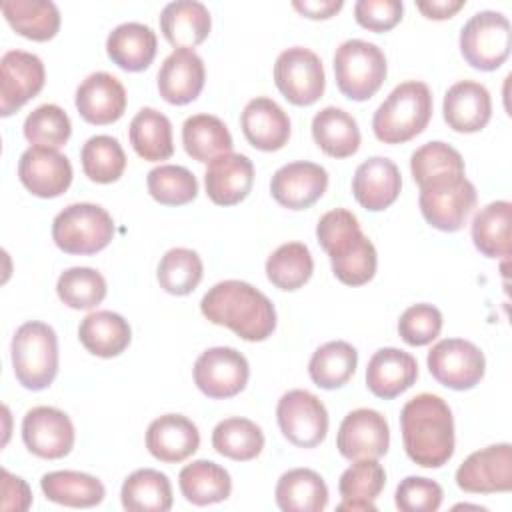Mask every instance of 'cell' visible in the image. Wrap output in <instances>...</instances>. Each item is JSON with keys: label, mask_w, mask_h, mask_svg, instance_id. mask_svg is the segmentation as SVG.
<instances>
[{"label": "cell", "mask_w": 512, "mask_h": 512, "mask_svg": "<svg viewBox=\"0 0 512 512\" xmlns=\"http://www.w3.org/2000/svg\"><path fill=\"white\" fill-rule=\"evenodd\" d=\"M442 486L424 476H406L394 494L400 512H434L442 504Z\"/></svg>", "instance_id": "cell-51"}, {"label": "cell", "mask_w": 512, "mask_h": 512, "mask_svg": "<svg viewBox=\"0 0 512 512\" xmlns=\"http://www.w3.org/2000/svg\"><path fill=\"white\" fill-rule=\"evenodd\" d=\"M76 110L90 124H112L126 110V90L108 72H92L76 88Z\"/></svg>", "instance_id": "cell-21"}, {"label": "cell", "mask_w": 512, "mask_h": 512, "mask_svg": "<svg viewBox=\"0 0 512 512\" xmlns=\"http://www.w3.org/2000/svg\"><path fill=\"white\" fill-rule=\"evenodd\" d=\"M72 124L68 114L58 104H42L24 120V138L34 146L60 148L68 142Z\"/></svg>", "instance_id": "cell-47"}, {"label": "cell", "mask_w": 512, "mask_h": 512, "mask_svg": "<svg viewBox=\"0 0 512 512\" xmlns=\"http://www.w3.org/2000/svg\"><path fill=\"white\" fill-rule=\"evenodd\" d=\"M342 6V0H292V8L312 20L332 18L336 12L342 10Z\"/></svg>", "instance_id": "cell-54"}, {"label": "cell", "mask_w": 512, "mask_h": 512, "mask_svg": "<svg viewBox=\"0 0 512 512\" xmlns=\"http://www.w3.org/2000/svg\"><path fill=\"white\" fill-rule=\"evenodd\" d=\"M0 480H2V510L4 512H24L32 504V492L28 484L20 478L10 474L6 468L0 470Z\"/></svg>", "instance_id": "cell-53"}, {"label": "cell", "mask_w": 512, "mask_h": 512, "mask_svg": "<svg viewBox=\"0 0 512 512\" xmlns=\"http://www.w3.org/2000/svg\"><path fill=\"white\" fill-rule=\"evenodd\" d=\"M150 196L164 206H182L198 196L196 176L178 164H160L146 176Z\"/></svg>", "instance_id": "cell-46"}, {"label": "cell", "mask_w": 512, "mask_h": 512, "mask_svg": "<svg viewBox=\"0 0 512 512\" xmlns=\"http://www.w3.org/2000/svg\"><path fill=\"white\" fill-rule=\"evenodd\" d=\"M16 380L26 390L48 388L58 374V336L52 326L30 320L16 328L10 344Z\"/></svg>", "instance_id": "cell-5"}, {"label": "cell", "mask_w": 512, "mask_h": 512, "mask_svg": "<svg viewBox=\"0 0 512 512\" xmlns=\"http://www.w3.org/2000/svg\"><path fill=\"white\" fill-rule=\"evenodd\" d=\"M410 172L414 182L420 186L430 178L448 172H466L464 160L456 148L446 142L434 140L416 148L410 156Z\"/></svg>", "instance_id": "cell-48"}, {"label": "cell", "mask_w": 512, "mask_h": 512, "mask_svg": "<svg viewBox=\"0 0 512 512\" xmlns=\"http://www.w3.org/2000/svg\"><path fill=\"white\" fill-rule=\"evenodd\" d=\"M42 60L26 50H8L0 60V114L10 116L44 88Z\"/></svg>", "instance_id": "cell-17"}, {"label": "cell", "mask_w": 512, "mask_h": 512, "mask_svg": "<svg viewBox=\"0 0 512 512\" xmlns=\"http://www.w3.org/2000/svg\"><path fill=\"white\" fill-rule=\"evenodd\" d=\"M156 32L142 22H122L106 38L108 58L126 72H142L156 58Z\"/></svg>", "instance_id": "cell-28"}, {"label": "cell", "mask_w": 512, "mask_h": 512, "mask_svg": "<svg viewBox=\"0 0 512 512\" xmlns=\"http://www.w3.org/2000/svg\"><path fill=\"white\" fill-rule=\"evenodd\" d=\"M316 238L328 254L334 276L346 286H362L376 274L378 254L374 244L360 230L356 214L334 208L320 216Z\"/></svg>", "instance_id": "cell-3"}, {"label": "cell", "mask_w": 512, "mask_h": 512, "mask_svg": "<svg viewBox=\"0 0 512 512\" xmlns=\"http://www.w3.org/2000/svg\"><path fill=\"white\" fill-rule=\"evenodd\" d=\"M200 446L196 424L182 414H164L150 422L146 430L148 452L166 464H176L190 458Z\"/></svg>", "instance_id": "cell-27"}, {"label": "cell", "mask_w": 512, "mask_h": 512, "mask_svg": "<svg viewBox=\"0 0 512 512\" xmlns=\"http://www.w3.org/2000/svg\"><path fill=\"white\" fill-rule=\"evenodd\" d=\"M402 188L398 166L384 156L364 160L352 176V194L356 202L370 210L380 212L396 202Z\"/></svg>", "instance_id": "cell-24"}, {"label": "cell", "mask_w": 512, "mask_h": 512, "mask_svg": "<svg viewBox=\"0 0 512 512\" xmlns=\"http://www.w3.org/2000/svg\"><path fill=\"white\" fill-rule=\"evenodd\" d=\"M274 84L294 106H310L318 102L326 88L320 56L304 46L286 48L274 62Z\"/></svg>", "instance_id": "cell-10"}, {"label": "cell", "mask_w": 512, "mask_h": 512, "mask_svg": "<svg viewBox=\"0 0 512 512\" xmlns=\"http://www.w3.org/2000/svg\"><path fill=\"white\" fill-rule=\"evenodd\" d=\"M274 498L282 512H320L328 504V486L318 472L292 468L278 478Z\"/></svg>", "instance_id": "cell-32"}, {"label": "cell", "mask_w": 512, "mask_h": 512, "mask_svg": "<svg viewBox=\"0 0 512 512\" xmlns=\"http://www.w3.org/2000/svg\"><path fill=\"white\" fill-rule=\"evenodd\" d=\"M404 14L400 0H358L354 4L356 22L372 32H386L394 28Z\"/></svg>", "instance_id": "cell-52"}, {"label": "cell", "mask_w": 512, "mask_h": 512, "mask_svg": "<svg viewBox=\"0 0 512 512\" xmlns=\"http://www.w3.org/2000/svg\"><path fill=\"white\" fill-rule=\"evenodd\" d=\"M328 188L324 166L298 160L280 166L270 180L272 198L288 210H304L322 198Z\"/></svg>", "instance_id": "cell-19"}, {"label": "cell", "mask_w": 512, "mask_h": 512, "mask_svg": "<svg viewBox=\"0 0 512 512\" xmlns=\"http://www.w3.org/2000/svg\"><path fill=\"white\" fill-rule=\"evenodd\" d=\"M240 126L244 138L262 152H276L284 148L290 138L288 114L268 96H256L244 106Z\"/></svg>", "instance_id": "cell-25"}, {"label": "cell", "mask_w": 512, "mask_h": 512, "mask_svg": "<svg viewBox=\"0 0 512 512\" xmlns=\"http://www.w3.org/2000/svg\"><path fill=\"white\" fill-rule=\"evenodd\" d=\"M384 52L366 40L350 38L334 52V76L338 90L356 102L372 98L386 80Z\"/></svg>", "instance_id": "cell-7"}, {"label": "cell", "mask_w": 512, "mask_h": 512, "mask_svg": "<svg viewBox=\"0 0 512 512\" xmlns=\"http://www.w3.org/2000/svg\"><path fill=\"white\" fill-rule=\"evenodd\" d=\"M456 484L470 494H496L512 490V446L492 444L472 452L456 470Z\"/></svg>", "instance_id": "cell-15"}, {"label": "cell", "mask_w": 512, "mask_h": 512, "mask_svg": "<svg viewBox=\"0 0 512 512\" xmlns=\"http://www.w3.org/2000/svg\"><path fill=\"white\" fill-rule=\"evenodd\" d=\"M204 266L198 252L190 248H170L158 262L156 278L160 288L174 296L190 294L202 280Z\"/></svg>", "instance_id": "cell-45"}, {"label": "cell", "mask_w": 512, "mask_h": 512, "mask_svg": "<svg viewBox=\"0 0 512 512\" xmlns=\"http://www.w3.org/2000/svg\"><path fill=\"white\" fill-rule=\"evenodd\" d=\"M104 276L88 266L66 268L56 282L58 298L74 310H92L106 298Z\"/></svg>", "instance_id": "cell-44"}, {"label": "cell", "mask_w": 512, "mask_h": 512, "mask_svg": "<svg viewBox=\"0 0 512 512\" xmlns=\"http://www.w3.org/2000/svg\"><path fill=\"white\" fill-rule=\"evenodd\" d=\"M248 376V360L230 346L208 348L194 362V384L202 394L214 400L240 394L248 384Z\"/></svg>", "instance_id": "cell-13"}, {"label": "cell", "mask_w": 512, "mask_h": 512, "mask_svg": "<svg viewBox=\"0 0 512 512\" xmlns=\"http://www.w3.org/2000/svg\"><path fill=\"white\" fill-rule=\"evenodd\" d=\"M84 174L98 184L116 182L126 168V154L114 136L98 134L84 142L80 150Z\"/></svg>", "instance_id": "cell-43"}, {"label": "cell", "mask_w": 512, "mask_h": 512, "mask_svg": "<svg viewBox=\"0 0 512 512\" xmlns=\"http://www.w3.org/2000/svg\"><path fill=\"white\" fill-rule=\"evenodd\" d=\"M386 486L384 466L376 458L354 460L348 466L338 482V492L342 498H358V500H376L378 494Z\"/></svg>", "instance_id": "cell-49"}, {"label": "cell", "mask_w": 512, "mask_h": 512, "mask_svg": "<svg viewBox=\"0 0 512 512\" xmlns=\"http://www.w3.org/2000/svg\"><path fill=\"white\" fill-rule=\"evenodd\" d=\"M128 138L134 152L148 162L168 160L174 154L172 124L166 114L154 108H140L136 112L128 128Z\"/></svg>", "instance_id": "cell-37"}, {"label": "cell", "mask_w": 512, "mask_h": 512, "mask_svg": "<svg viewBox=\"0 0 512 512\" xmlns=\"http://www.w3.org/2000/svg\"><path fill=\"white\" fill-rule=\"evenodd\" d=\"M442 330V312L432 304H414L400 314L398 334L410 346H426Z\"/></svg>", "instance_id": "cell-50"}, {"label": "cell", "mask_w": 512, "mask_h": 512, "mask_svg": "<svg viewBox=\"0 0 512 512\" xmlns=\"http://www.w3.org/2000/svg\"><path fill=\"white\" fill-rule=\"evenodd\" d=\"M78 338L90 354L100 358H114L128 348L132 330L124 316L112 310H96L80 322Z\"/></svg>", "instance_id": "cell-31"}, {"label": "cell", "mask_w": 512, "mask_h": 512, "mask_svg": "<svg viewBox=\"0 0 512 512\" xmlns=\"http://www.w3.org/2000/svg\"><path fill=\"white\" fill-rule=\"evenodd\" d=\"M442 114L454 132H480L492 116V98L488 88L474 80H460L452 84L444 94Z\"/></svg>", "instance_id": "cell-22"}, {"label": "cell", "mask_w": 512, "mask_h": 512, "mask_svg": "<svg viewBox=\"0 0 512 512\" xmlns=\"http://www.w3.org/2000/svg\"><path fill=\"white\" fill-rule=\"evenodd\" d=\"M0 8L12 30L28 40L46 42L60 30V10L52 0H4Z\"/></svg>", "instance_id": "cell-33"}, {"label": "cell", "mask_w": 512, "mask_h": 512, "mask_svg": "<svg viewBox=\"0 0 512 512\" xmlns=\"http://www.w3.org/2000/svg\"><path fill=\"white\" fill-rule=\"evenodd\" d=\"M254 184V164L248 156L228 152L208 162L204 186L208 198L218 206H234L242 202Z\"/></svg>", "instance_id": "cell-23"}, {"label": "cell", "mask_w": 512, "mask_h": 512, "mask_svg": "<svg viewBox=\"0 0 512 512\" xmlns=\"http://www.w3.org/2000/svg\"><path fill=\"white\" fill-rule=\"evenodd\" d=\"M424 220L442 232H458L476 208V188L464 172H448L418 186Z\"/></svg>", "instance_id": "cell-6"}, {"label": "cell", "mask_w": 512, "mask_h": 512, "mask_svg": "<svg viewBox=\"0 0 512 512\" xmlns=\"http://www.w3.org/2000/svg\"><path fill=\"white\" fill-rule=\"evenodd\" d=\"M390 446L388 420L372 408H356L344 416L336 436L338 452L354 462L382 458Z\"/></svg>", "instance_id": "cell-16"}, {"label": "cell", "mask_w": 512, "mask_h": 512, "mask_svg": "<svg viewBox=\"0 0 512 512\" xmlns=\"http://www.w3.org/2000/svg\"><path fill=\"white\" fill-rule=\"evenodd\" d=\"M280 432L298 448H314L328 432V412L322 400L308 390H288L276 406Z\"/></svg>", "instance_id": "cell-12"}, {"label": "cell", "mask_w": 512, "mask_h": 512, "mask_svg": "<svg viewBox=\"0 0 512 512\" xmlns=\"http://www.w3.org/2000/svg\"><path fill=\"white\" fill-rule=\"evenodd\" d=\"M432 118V92L424 82L398 84L372 116L374 136L384 144H402L422 134Z\"/></svg>", "instance_id": "cell-4"}, {"label": "cell", "mask_w": 512, "mask_h": 512, "mask_svg": "<svg viewBox=\"0 0 512 512\" xmlns=\"http://www.w3.org/2000/svg\"><path fill=\"white\" fill-rule=\"evenodd\" d=\"M112 236V216L92 202L70 204L52 222V240L66 254H96L110 244Z\"/></svg>", "instance_id": "cell-8"}, {"label": "cell", "mask_w": 512, "mask_h": 512, "mask_svg": "<svg viewBox=\"0 0 512 512\" xmlns=\"http://www.w3.org/2000/svg\"><path fill=\"white\" fill-rule=\"evenodd\" d=\"M316 146L332 158H348L360 148V128L352 114L338 106H326L312 118Z\"/></svg>", "instance_id": "cell-30"}, {"label": "cell", "mask_w": 512, "mask_h": 512, "mask_svg": "<svg viewBox=\"0 0 512 512\" xmlns=\"http://www.w3.org/2000/svg\"><path fill=\"white\" fill-rule=\"evenodd\" d=\"M428 370L436 382L452 390H470L486 370L484 352L470 340L444 338L432 346L426 358Z\"/></svg>", "instance_id": "cell-11"}, {"label": "cell", "mask_w": 512, "mask_h": 512, "mask_svg": "<svg viewBox=\"0 0 512 512\" xmlns=\"http://www.w3.org/2000/svg\"><path fill=\"white\" fill-rule=\"evenodd\" d=\"M182 496L194 506H208L224 502L232 492L228 470L212 460H194L178 474Z\"/></svg>", "instance_id": "cell-35"}, {"label": "cell", "mask_w": 512, "mask_h": 512, "mask_svg": "<svg viewBox=\"0 0 512 512\" xmlns=\"http://www.w3.org/2000/svg\"><path fill=\"white\" fill-rule=\"evenodd\" d=\"M314 272V260L306 244L286 242L278 246L266 260L268 280L286 292L302 288Z\"/></svg>", "instance_id": "cell-42"}, {"label": "cell", "mask_w": 512, "mask_h": 512, "mask_svg": "<svg viewBox=\"0 0 512 512\" xmlns=\"http://www.w3.org/2000/svg\"><path fill=\"white\" fill-rule=\"evenodd\" d=\"M212 446L218 454L236 460L248 462L254 460L264 448L262 428L248 418H226L220 420L212 430Z\"/></svg>", "instance_id": "cell-41"}, {"label": "cell", "mask_w": 512, "mask_h": 512, "mask_svg": "<svg viewBox=\"0 0 512 512\" xmlns=\"http://www.w3.org/2000/svg\"><path fill=\"white\" fill-rule=\"evenodd\" d=\"M418 378V362L410 352L400 348L376 350L366 366L368 390L382 398L392 400L406 392Z\"/></svg>", "instance_id": "cell-26"}, {"label": "cell", "mask_w": 512, "mask_h": 512, "mask_svg": "<svg viewBox=\"0 0 512 512\" xmlns=\"http://www.w3.org/2000/svg\"><path fill=\"white\" fill-rule=\"evenodd\" d=\"M400 430L406 456L422 468H440L454 454V416L436 394L410 398L400 410Z\"/></svg>", "instance_id": "cell-1"}, {"label": "cell", "mask_w": 512, "mask_h": 512, "mask_svg": "<svg viewBox=\"0 0 512 512\" xmlns=\"http://www.w3.org/2000/svg\"><path fill=\"white\" fill-rule=\"evenodd\" d=\"M22 186L38 198H56L72 184V164L56 148L30 146L18 160Z\"/></svg>", "instance_id": "cell-18"}, {"label": "cell", "mask_w": 512, "mask_h": 512, "mask_svg": "<svg viewBox=\"0 0 512 512\" xmlns=\"http://www.w3.org/2000/svg\"><path fill=\"white\" fill-rule=\"evenodd\" d=\"M460 52L464 60L484 72L500 68L510 56V20L496 10H480L460 30Z\"/></svg>", "instance_id": "cell-9"}, {"label": "cell", "mask_w": 512, "mask_h": 512, "mask_svg": "<svg viewBox=\"0 0 512 512\" xmlns=\"http://www.w3.org/2000/svg\"><path fill=\"white\" fill-rule=\"evenodd\" d=\"M204 80L202 58L192 48H176L158 70V92L168 104L184 106L200 96Z\"/></svg>", "instance_id": "cell-20"}, {"label": "cell", "mask_w": 512, "mask_h": 512, "mask_svg": "<svg viewBox=\"0 0 512 512\" xmlns=\"http://www.w3.org/2000/svg\"><path fill=\"white\" fill-rule=\"evenodd\" d=\"M206 320L230 328L248 342H262L276 328V310L270 298L244 280H222L200 300Z\"/></svg>", "instance_id": "cell-2"}, {"label": "cell", "mask_w": 512, "mask_h": 512, "mask_svg": "<svg viewBox=\"0 0 512 512\" xmlns=\"http://www.w3.org/2000/svg\"><path fill=\"white\" fill-rule=\"evenodd\" d=\"M40 488L50 502L70 508H92L106 496V488L96 476L76 470L48 472L40 478Z\"/></svg>", "instance_id": "cell-34"}, {"label": "cell", "mask_w": 512, "mask_h": 512, "mask_svg": "<svg viewBox=\"0 0 512 512\" xmlns=\"http://www.w3.org/2000/svg\"><path fill=\"white\" fill-rule=\"evenodd\" d=\"M182 144L186 154L198 162H210L232 152L234 146L228 126L212 114L188 116L182 124Z\"/></svg>", "instance_id": "cell-38"}, {"label": "cell", "mask_w": 512, "mask_h": 512, "mask_svg": "<svg viewBox=\"0 0 512 512\" xmlns=\"http://www.w3.org/2000/svg\"><path fill=\"white\" fill-rule=\"evenodd\" d=\"M464 6H466V0H418L416 2V8L430 20L452 18Z\"/></svg>", "instance_id": "cell-55"}, {"label": "cell", "mask_w": 512, "mask_h": 512, "mask_svg": "<svg viewBox=\"0 0 512 512\" xmlns=\"http://www.w3.org/2000/svg\"><path fill=\"white\" fill-rule=\"evenodd\" d=\"M74 424L54 406H34L22 418L24 446L38 458L58 460L74 448Z\"/></svg>", "instance_id": "cell-14"}, {"label": "cell", "mask_w": 512, "mask_h": 512, "mask_svg": "<svg viewBox=\"0 0 512 512\" xmlns=\"http://www.w3.org/2000/svg\"><path fill=\"white\" fill-rule=\"evenodd\" d=\"M120 500L128 512H166L172 508V484L164 472L140 468L124 480Z\"/></svg>", "instance_id": "cell-36"}, {"label": "cell", "mask_w": 512, "mask_h": 512, "mask_svg": "<svg viewBox=\"0 0 512 512\" xmlns=\"http://www.w3.org/2000/svg\"><path fill=\"white\" fill-rule=\"evenodd\" d=\"M510 218L512 204L496 200L480 208L472 220V242L488 258L510 256Z\"/></svg>", "instance_id": "cell-39"}, {"label": "cell", "mask_w": 512, "mask_h": 512, "mask_svg": "<svg viewBox=\"0 0 512 512\" xmlns=\"http://www.w3.org/2000/svg\"><path fill=\"white\" fill-rule=\"evenodd\" d=\"M212 28L208 8L198 0H176L162 8L160 30L168 44L176 48H192L202 44Z\"/></svg>", "instance_id": "cell-29"}, {"label": "cell", "mask_w": 512, "mask_h": 512, "mask_svg": "<svg viewBox=\"0 0 512 512\" xmlns=\"http://www.w3.org/2000/svg\"><path fill=\"white\" fill-rule=\"evenodd\" d=\"M356 366V348L344 340H332L316 348L308 362V374L316 386L324 390H336L342 388L352 378Z\"/></svg>", "instance_id": "cell-40"}, {"label": "cell", "mask_w": 512, "mask_h": 512, "mask_svg": "<svg viewBox=\"0 0 512 512\" xmlns=\"http://www.w3.org/2000/svg\"><path fill=\"white\" fill-rule=\"evenodd\" d=\"M336 510H350V512H376V504L372 500H358V498H342Z\"/></svg>", "instance_id": "cell-56"}]
</instances>
